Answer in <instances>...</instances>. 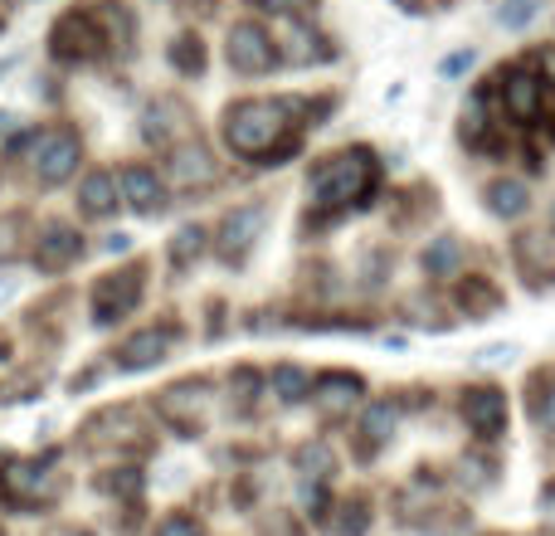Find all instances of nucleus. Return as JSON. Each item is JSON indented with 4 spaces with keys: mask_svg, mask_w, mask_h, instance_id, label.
<instances>
[{
    "mask_svg": "<svg viewBox=\"0 0 555 536\" xmlns=\"http://www.w3.org/2000/svg\"><path fill=\"white\" fill-rule=\"evenodd\" d=\"M152 536H205V532H201V522H195L191 512H171V518H166Z\"/></svg>",
    "mask_w": 555,
    "mask_h": 536,
    "instance_id": "nucleus-30",
    "label": "nucleus"
},
{
    "mask_svg": "<svg viewBox=\"0 0 555 536\" xmlns=\"http://www.w3.org/2000/svg\"><path fill=\"white\" fill-rule=\"evenodd\" d=\"M375 186V156L365 146H351L341 156H326L312 176V191L322 205H361Z\"/></svg>",
    "mask_w": 555,
    "mask_h": 536,
    "instance_id": "nucleus-2",
    "label": "nucleus"
},
{
    "mask_svg": "<svg viewBox=\"0 0 555 536\" xmlns=\"http://www.w3.org/2000/svg\"><path fill=\"white\" fill-rule=\"evenodd\" d=\"M459 259H463V244L449 234V240H434L429 244V254H424V268H429L434 278H443V273H453V268H459Z\"/></svg>",
    "mask_w": 555,
    "mask_h": 536,
    "instance_id": "nucleus-26",
    "label": "nucleus"
},
{
    "mask_svg": "<svg viewBox=\"0 0 555 536\" xmlns=\"http://www.w3.org/2000/svg\"><path fill=\"white\" fill-rule=\"evenodd\" d=\"M117 195H122L127 205H132L137 215H156L166 205V186L162 176L152 171V166H122V176H117Z\"/></svg>",
    "mask_w": 555,
    "mask_h": 536,
    "instance_id": "nucleus-14",
    "label": "nucleus"
},
{
    "mask_svg": "<svg viewBox=\"0 0 555 536\" xmlns=\"http://www.w3.org/2000/svg\"><path fill=\"white\" fill-rule=\"evenodd\" d=\"M541 527L555 536V483H546V493H541Z\"/></svg>",
    "mask_w": 555,
    "mask_h": 536,
    "instance_id": "nucleus-35",
    "label": "nucleus"
},
{
    "mask_svg": "<svg viewBox=\"0 0 555 536\" xmlns=\"http://www.w3.org/2000/svg\"><path fill=\"white\" fill-rule=\"evenodd\" d=\"M59 493H64V478H59L54 459H5L0 463V498H5L10 508H25V512L54 508Z\"/></svg>",
    "mask_w": 555,
    "mask_h": 536,
    "instance_id": "nucleus-3",
    "label": "nucleus"
},
{
    "mask_svg": "<svg viewBox=\"0 0 555 536\" xmlns=\"http://www.w3.org/2000/svg\"><path fill=\"white\" fill-rule=\"evenodd\" d=\"M273 391L283 395L287 405H297L312 395V375H307L302 366H273Z\"/></svg>",
    "mask_w": 555,
    "mask_h": 536,
    "instance_id": "nucleus-25",
    "label": "nucleus"
},
{
    "mask_svg": "<svg viewBox=\"0 0 555 536\" xmlns=\"http://www.w3.org/2000/svg\"><path fill=\"white\" fill-rule=\"evenodd\" d=\"M365 527H371V508L361 498H346L332 512V536H365Z\"/></svg>",
    "mask_w": 555,
    "mask_h": 536,
    "instance_id": "nucleus-23",
    "label": "nucleus"
},
{
    "mask_svg": "<svg viewBox=\"0 0 555 536\" xmlns=\"http://www.w3.org/2000/svg\"><path fill=\"white\" fill-rule=\"evenodd\" d=\"M263 225H269V210L263 205H244V210H230L220 220V230H215V254H220L224 264H244L249 259V250L259 244Z\"/></svg>",
    "mask_w": 555,
    "mask_h": 536,
    "instance_id": "nucleus-9",
    "label": "nucleus"
},
{
    "mask_svg": "<svg viewBox=\"0 0 555 536\" xmlns=\"http://www.w3.org/2000/svg\"><path fill=\"white\" fill-rule=\"evenodd\" d=\"M259 10H269V15H293V10H307L302 0H254Z\"/></svg>",
    "mask_w": 555,
    "mask_h": 536,
    "instance_id": "nucleus-36",
    "label": "nucleus"
},
{
    "mask_svg": "<svg viewBox=\"0 0 555 536\" xmlns=\"http://www.w3.org/2000/svg\"><path fill=\"white\" fill-rule=\"evenodd\" d=\"M103 250H107V254H127V250H132V234H122V230H117V234H107V240H103Z\"/></svg>",
    "mask_w": 555,
    "mask_h": 536,
    "instance_id": "nucleus-38",
    "label": "nucleus"
},
{
    "mask_svg": "<svg viewBox=\"0 0 555 536\" xmlns=\"http://www.w3.org/2000/svg\"><path fill=\"white\" fill-rule=\"evenodd\" d=\"M537 420L546 424V430H555V391H551V395H541V405H537Z\"/></svg>",
    "mask_w": 555,
    "mask_h": 536,
    "instance_id": "nucleus-37",
    "label": "nucleus"
},
{
    "mask_svg": "<svg viewBox=\"0 0 555 536\" xmlns=\"http://www.w3.org/2000/svg\"><path fill=\"white\" fill-rule=\"evenodd\" d=\"M176 352V327H142L137 336H127L122 346H117V366L122 371H152V366H162L166 356Z\"/></svg>",
    "mask_w": 555,
    "mask_h": 536,
    "instance_id": "nucleus-11",
    "label": "nucleus"
},
{
    "mask_svg": "<svg viewBox=\"0 0 555 536\" xmlns=\"http://www.w3.org/2000/svg\"><path fill=\"white\" fill-rule=\"evenodd\" d=\"M117 176L113 171H88L83 186H78V210L88 215V220H107V215L117 210Z\"/></svg>",
    "mask_w": 555,
    "mask_h": 536,
    "instance_id": "nucleus-15",
    "label": "nucleus"
},
{
    "mask_svg": "<svg viewBox=\"0 0 555 536\" xmlns=\"http://www.w3.org/2000/svg\"><path fill=\"white\" fill-rule=\"evenodd\" d=\"M551 230H555V210H551Z\"/></svg>",
    "mask_w": 555,
    "mask_h": 536,
    "instance_id": "nucleus-41",
    "label": "nucleus"
},
{
    "mask_svg": "<svg viewBox=\"0 0 555 536\" xmlns=\"http://www.w3.org/2000/svg\"><path fill=\"white\" fill-rule=\"evenodd\" d=\"M156 410H162V420L171 424L176 434L195 439V434L205 430V420H210V410H215V385L201 381V375L176 381V385H166V391L156 395Z\"/></svg>",
    "mask_w": 555,
    "mask_h": 536,
    "instance_id": "nucleus-5",
    "label": "nucleus"
},
{
    "mask_svg": "<svg viewBox=\"0 0 555 536\" xmlns=\"http://www.w3.org/2000/svg\"><path fill=\"white\" fill-rule=\"evenodd\" d=\"M463 420H468L473 434H482V439H498L502 430H507V395L492 391V385H473V391H463Z\"/></svg>",
    "mask_w": 555,
    "mask_h": 536,
    "instance_id": "nucleus-12",
    "label": "nucleus"
},
{
    "mask_svg": "<svg viewBox=\"0 0 555 536\" xmlns=\"http://www.w3.org/2000/svg\"><path fill=\"white\" fill-rule=\"evenodd\" d=\"M537 0H507V5H498V25H507V29H521V25H531L537 20Z\"/></svg>",
    "mask_w": 555,
    "mask_h": 536,
    "instance_id": "nucleus-28",
    "label": "nucleus"
},
{
    "mask_svg": "<svg viewBox=\"0 0 555 536\" xmlns=\"http://www.w3.org/2000/svg\"><path fill=\"white\" fill-rule=\"evenodd\" d=\"M527 181H512V176H502V181L488 186V210L498 215V220H517L521 210H527Z\"/></svg>",
    "mask_w": 555,
    "mask_h": 536,
    "instance_id": "nucleus-19",
    "label": "nucleus"
},
{
    "mask_svg": "<svg viewBox=\"0 0 555 536\" xmlns=\"http://www.w3.org/2000/svg\"><path fill=\"white\" fill-rule=\"evenodd\" d=\"M459 303H463V312L488 317V312H498V307H502V297H498V288H488L482 278H463V283H459Z\"/></svg>",
    "mask_w": 555,
    "mask_h": 536,
    "instance_id": "nucleus-21",
    "label": "nucleus"
},
{
    "mask_svg": "<svg viewBox=\"0 0 555 536\" xmlns=\"http://www.w3.org/2000/svg\"><path fill=\"white\" fill-rule=\"evenodd\" d=\"M473 361H478V366H512V361H517V346H512V342H492V346H482Z\"/></svg>",
    "mask_w": 555,
    "mask_h": 536,
    "instance_id": "nucleus-31",
    "label": "nucleus"
},
{
    "mask_svg": "<svg viewBox=\"0 0 555 536\" xmlns=\"http://www.w3.org/2000/svg\"><path fill=\"white\" fill-rule=\"evenodd\" d=\"M142 278H146L142 264H127V268H117V273L98 278L93 283V322L98 327L122 322V317L137 307V297H142Z\"/></svg>",
    "mask_w": 555,
    "mask_h": 536,
    "instance_id": "nucleus-7",
    "label": "nucleus"
},
{
    "mask_svg": "<svg viewBox=\"0 0 555 536\" xmlns=\"http://www.w3.org/2000/svg\"><path fill=\"white\" fill-rule=\"evenodd\" d=\"M293 137V103L287 98H244L224 113V142L249 162H269L287 152Z\"/></svg>",
    "mask_w": 555,
    "mask_h": 536,
    "instance_id": "nucleus-1",
    "label": "nucleus"
},
{
    "mask_svg": "<svg viewBox=\"0 0 555 536\" xmlns=\"http://www.w3.org/2000/svg\"><path fill=\"white\" fill-rule=\"evenodd\" d=\"M361 395H365V385H361V375H351V371H336V375H326V381L317 385V400H322V410L332 414V420H341Z\"/></svg>",
    "mask_w": 555,
    "mask_h": 536,
    "instance_id": "nucleus-17",
    "label": "nucleus"
},
{
    "mask_svg": "<svg viewBox=\"0 0 555 536\" xmlns=\"http://www.w3.org/2000/svg\"><path fill=\"white\" fill-rule=\"evenodd\" d=\"M541 68H546V78H541V84H555V49L541 54Z\"/></svg>",
    "mask_w": 555,
    "mask_h": 536,
    "instance_id": "nucleus-39",
    "label": "nucleus"
},
{
    "mask_svg": "<svg viewBox=\"0 0 555 536\" xmlns=\"http://www.w3.org/2000/svg\"><path fill=\"white\" fill-rule=\"evenodd\" d=\"M78 254H83V240H78L74 225H44L39 230V244H35V264L44 268V273H64L68 264H78Z\"/></svg>",
    "mask_w": 555,
    "mask_h": 536,
    "instance_id": "nucleus-13",
    "label": "nucleus"
},
{
    "mask_svg": "<svg viewBox=\"0 0 555 536\" xmlns=\"http://www.w3.org/2000/svg\"><path fill=\"white\" fill-rule=\"evenodd\" d=\"M395 424H400V410H395L390 400H371V410L361 414V434H365V444H371V449H380V444L395 434Z\"/></svg>",
    "mask_w": 555,
    "mask_h": 536,
    "instance_id": "nucleus-20",
    "label": "nucleus"
},
{
    "mask_svg": "<svg viewBox=\"0 0 555 536\" xmlns=\"http://www.w3.org/2000/svg\"><path fill=\"white\" fill-rule=\"evenodd\" d=\"M103 44H107V35L93 10H68L49 29V49H54L59 64H88V59L103 54Z\"/></svg>",
    "mask_w": 555,
    "mask_h": 536,
    "instance_id": "nucleus-6",
    "label": "nucleus"
},
{
    "mask_svg": "<svg viewBox=\"0 0 555 536\" xmlns=\"http://www.w3.org/2000/svg\"><path fill=\"white\" fill-rule=\"evenodd\" d=\"M468 68H473V49H459V54H449L439 64V74L443 78H459V74H468Z\"/></svg>",
    "mask_w": 555,
    "mask_h": 536,
    "instance_id": "nucleus-33",
    "label": "nucleus"
},
{
    "mask_svg": "<svg viewBox=\"0 0 555 536\" xmlns=\"http://www.w3.org/2000/svg\"><path fill=\"white\" fill-rule=\"evenodd\" d=\"M171 64L181 68V74H201V68H205V44L195 35H181L171 44Z\"/></svg>",
    "mask_w": 555,
    "mask_h": 536,
    "instance_id": "nucleus-27",
    "label": "nucleus"
},
{
    "mask_svg": "<svg viewBox=\"0 0 555 536\" xmlns=\"http://www.w3.org/2000/svg\"><path fill=\"white\" fill-rule=\"evenodd\" d=\"M0 536H5V532H0Z\"/></svg>",
    "mask_w": 555,
    "mask_h": 536,
    "instance_id": "nucleus-43",
    "label": "nucleus"
},
{
    "mask_svg": "<svg viewBox=\"0 0 555 536\" xmlns=\"http://www.w3.org/2000/svg\"><path fill=\"white\" fill-rule=\"evenodd\" d=\"M502 98H507V113L517 117V123H537V117H541V78L527 74V68L507 74V84H502Z\"/></svg>",
    "mask_w": 555,
    "mask_h": 536,
    "instance_id": "nucleus-16",
    "label": "nucleus"
},
{
    "mask_svg": "<svg viewBox=\"0 0 555 536\" xmlns=\"http://www.w3.org/2000/svg\"><path fill=\"white\" fill-rule=\"evenodd\" d=\"M103 493H142V473H137V469H117L113 478H103Z\"/></svg>",
    "mask_w": 555,
    "mask_h": 536,
    "instance_id": "nucleus-32",
    "label": "nucleus"
},
{
    "mask_svg": "<svg viewBox=\"0 0 555 536\" xmlns=\"http://www.w3.org/2000/svg\"><path fill=\"white\" fill-rule=\"evenodd\" d=\"M25 156L39 186H64L78 171V162H83V142L68 127H49V132L25 137Z\"/></svg>",
    "mask_w": 555,
    "mask_h": 536,
    "instance_id": "nucleus-4",
    "label": "nucleus"
},
{
    "mask_svg": "<svg viewBox=\"0 0 555 536\" xmlns=\"http://www.w3.org/2000/svg\"><path fill=\"white\" fill-rule=\"evenodd\" d=\"M224 54H230V64L240 68V74H273L278 59H283L278 44H273V35L263 25H254V20H240V25L230 29Z\"/></svg>",
    "mask_w": 555,
    "mask_h": 536,
    "instance_id": "nucleus-8",
    "label": "nucleus"
},
{
    "mask_svg": "<svg viewBox=\"0 0 555 536\" xmlns=\"http://www.w3.org/2000/svg\"><path fill=\"white\" fill-rule=\"evenodd\" d=\"M20 234H25V220L5 215V220H0V259H15L20 254Z\"/></svg>",
    "mask_w": 555,
    "mask_h": 536,
    "instance_id": "nucleus-29",
    "label": "nucleus"
},
{
    "mask_svg": "<svg viewBox=\"0 0 555 536\" xmlns=\"http://www.w3.org/2000/svg\"><path fill=\"white\" fill-rule=\"evenodd\" d=\"M142 434V420L137 410H103L98 420H88V439H103V444H132Z\"/></svg>",
    "mask_w": 555,
    "mask_h": 536,
    "instance_id": "nucleus-18",
    "label": "nucleus"
},
{
    "mask_svg": "<svg viewBox=\"0 0 555 536\" xmlns=\"http://www.w3.org/2000/svg\"><path fill=\"white\" fill-rule=\"evenodd\" d=\"M15 132H20V117L15 113H0V146L20 152V142H25V137H15Z\"/></svg>",
    "mask_w": 555,
    "mask_h": 536,
    "instance_id": "nucleus-34",
    "label": "nucleus"
},
{
    "mask_svg": "<svg viewBox=\"0 0 555 536\" xmlns=\"http://www.w3.org/2000/svg\"><path fill=\"white\" fill-rule=\"evenodd\" d=\"M44 536H93V532H88V527H49Z\"/></svg>",
    "mask_w": 555,
    "mask_h": 536,
    "instance_id": "nucleus-40",
    "label": "nucleus"
},
{
    "mask_svg": "<svg viewBox=\"0 0 555 536\" xmlns=\"http://www.w3.org/2000/svg\"><path fill=\"white\" fill-rule=\"evenodd\" d=\"M0 361H5V346H0Z\"/></svg>",
    "mask_w": 555,
    "mask_h": 536,
    "instance_id": "nucleus-42",
    "label": "nucleus"
},
{
    "mask_svg": "<svg viewBox=\"0 0 555 536\" xmlns=\"http://www.w3.org/2000/svg\"><path fill=\"white\" fill-rule=\"evenodd\" d=\"M166 176H171L176 191H210L215 176H220V162H215L210 146L181 142V146L171 152V162H166Z\"/></svg>",
    "mask_w": 555,
    "mask_h": 536,
    "instance_id": "nucleus-10",
    "label": "nucleus"
},
{
    "mask_svg": "<svg viewBox=\"0 0 555 536\" xmlns=\"http://www.w3.org/2000/svg\"><path fill=\"white\" fill-rule=\"evenodd\" d=\"M205 250H210V234H205L201 225H185V230L171 240V264H176V268H191Z\"/></svg>",
    "mask_w": 555,
    "mask_h": 536,
    "instance_id": "nucleus-24",
    "label": "nucleus"
},
{
    "mask_svg": "<svg viewBox=\"0 0 555 536\" xmlns=\"http://www.w3.org/2000/svg\"><path fill=\"white\" fill-rule=\"evenodd\" d=\"M287 59H293V64H322V59H332V44H326L322 35H312V29H293Z\"/></svg>",
    "mask_w": 555,
    "mask_h": 536,
    "instance_id": "nucleus-22",
    "label": "nucleus"
}]
</instances>
